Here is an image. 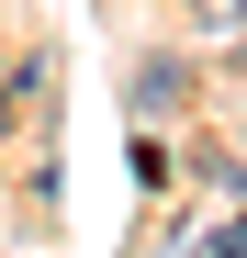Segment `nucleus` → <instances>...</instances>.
<instances>
[{
  "label": "nucleus",
  "mask_w": 247,
  "mask_h": 258,
  "mask_svg": "<svg viewBox=\"0 0 247 258\" xmlns=\"http://www.w3.org/2000/svg\"><path fill=\"white\" fill-rule=\"evenodd\" d=\"M214 258H247V213H236V225H225V236H214Z\"/></svg>",
  "instance_id": "obj_1"
}]
</instances>
